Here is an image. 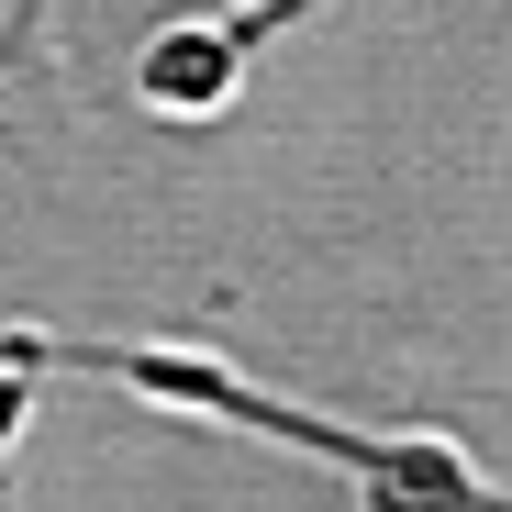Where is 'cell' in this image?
Masks as SVG:
<instances>
[{"mask_svg":"<svg viewBox=\"0 0 512 512\" xmlns=\"http://www.w3.org/2000/svg\"><path fill=\"white\" fill-rule=\"evenodd\" d=\"M67 357L101 368V379H123V390H145V401L223 412V423H256V435H279V446H312V457H334V468H357L368 512H512L501 490L468 479L457 446H435V435H423V446H379V435H346V423H312V412L245 390L234 368H212V357H190V346H67Z\"/></svg>","mask_w":512,"mask_h":512,"instance_id":"obj_1","label":"cell"},{"mask_svg":"<svg viewBox=\"0 0 512 512\" xmlns=\"http://www.w3.org/2000/svg\"><path fill=\"white\" fill-rule=\"evenodd\" d=\"M45 334L34 323H12V334H0V457H12V435H23V401H34V379H45Z\"/></svg>","mask_w":512,"mask_h":512,"instance_id":"obj_2","label":"cell"}]
</instances>
